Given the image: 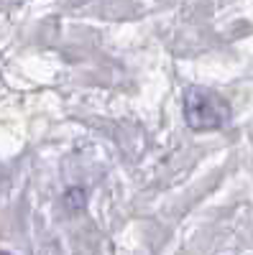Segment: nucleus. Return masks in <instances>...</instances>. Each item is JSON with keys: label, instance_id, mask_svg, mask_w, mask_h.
Instances as JSON below:
<instances>
[{"label": "nucleus", "instance_id": "f257e3e1", "mask_svg": "<svg viewBox=\"0 0 253 255\" xmlns=\"http://www.w3.org/2000/svg\"><path fill=\"white\" fill-rule=\"evenodd\" d=\"M184 118L195 133L218 130L228 123V105L210 90L192 87L184 100Z\"/></svg>", "mask_w": 253, "mask_h": 255}, {"label": "nucleus", "instance_id": "f03ea898", "mask_svg": "<svg viewBox=\"0 0 253 255\" xmlns=\"http://www.w3.org/2000/svg\"><path fill=\"white\" fill-rule=\"evenodd\" d=\"M0 255H10V253H3V250H0Z\"/></svg>", "mask_w": 253, "mask_h": 255}]
</instances>
